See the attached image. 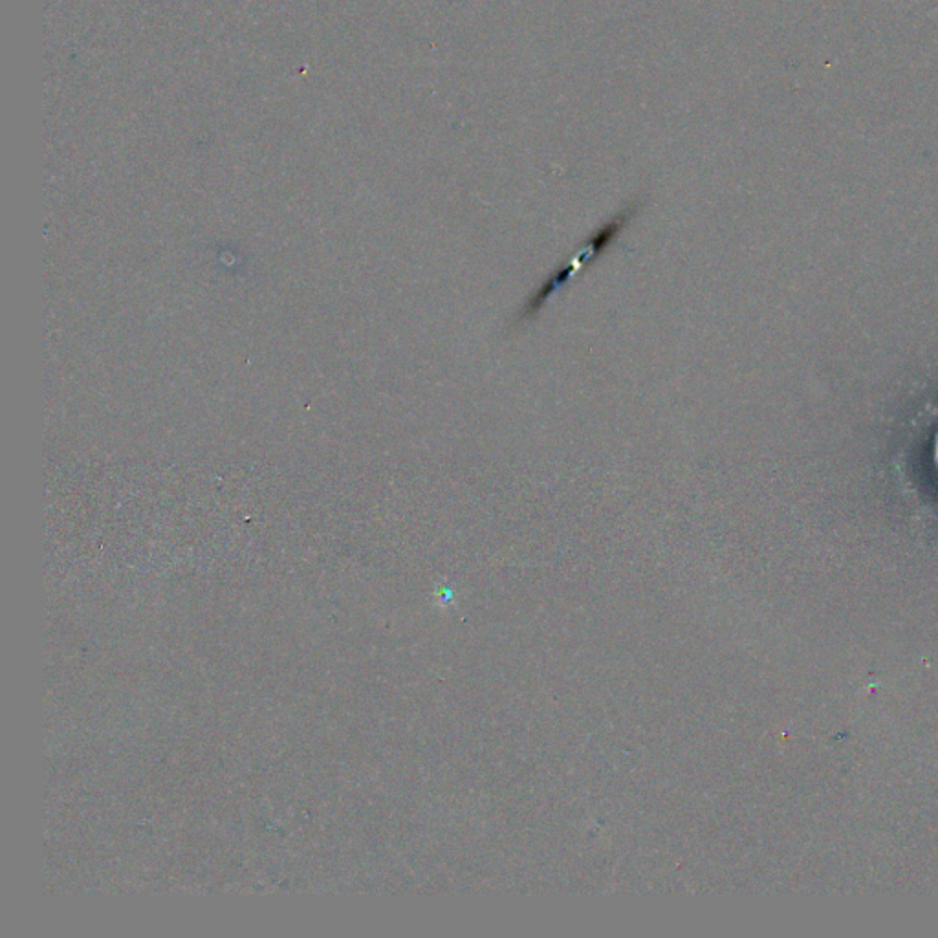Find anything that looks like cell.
Masks as SVG:
<instances>
[{"label": "cell", "mask_w": 938, "mask_h": 938, "mask_svg": "<svg viewBox=\"0 0 938 938\" xmlns=\"http://www.w3.org/2000/svg\"><path fill=\"white\" fill-rule=\"evenodd\" d=\"M629 213H619L618 217L607 222L604 227H599L598 232L594 233L593 237L588 238L585 246L579 250L578 255H574L565 266L557 270L553 277H548L543 283L541 289L537 290L536 294L531 295L530 301L526 303L525 315L530 317V315L539 312L559 290L565 289L576 275L582 274V270L587 268L588 264L594 263L599 255H604L605 250L616 241L619 232L629 224Z\"/></svg>", "instance_id": "cell-1"}]
</instances>
